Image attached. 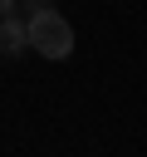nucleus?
I'll use <instances>...</instances> for the list:
<instances>
[{"label":"nucleus","instance_id":"obj_1","mask_svg":"<svg viewBox=\"0 0 147 157\" xmlns=\"http://www.w3.org/2000/svg\"><path fill=\"white\" fill-rule=\"evenodd\" d=\"M29 49H39L44 59H69V54H74V25H69L54 5L34 10V15H29Z\"/></svg>","mask_w":147,"mask_h":157},{"label":"nucleus","instance_id":"obj_2","mask_svg":"<svg viewBox=\"0 0 147 157\" xmlns=\"http://www.w3.org/2000/svg\"><path fill=\"white\" fill-rule=\"evenodd\" d=\"M24 49H29V20H20L15 10L0 15V54L15 59V54H24Z\"/></svg>","mask_w":147,"mask_h":157},{"label":"nucleus","instance_id":"obj_3","mask_svg":"<svg viewBox=\"0 0 147 157\" xmlns=\"http://www.w3.org/2000/svg\"><path fill=\"white\" fill-rule=\"evenodd\" d=\"M24 5H29V15H34V10H44V5H54V0H24Z\"/></svg>","mask_w":147,"mask_h":157},{"label":"nucleus","instance_id":"obj_4","mask_svg":"<svg viewBox=\"0 0 147 157\" xmlns=\"http://www.w3.org/2000/svg\"><path fill=\"white\" fill-rule=\"evenodd\" d=\"M10 10H15V0H0V15H10Z\"/></svg>","mask_w":147,"mask_h":157}]
</instances>
